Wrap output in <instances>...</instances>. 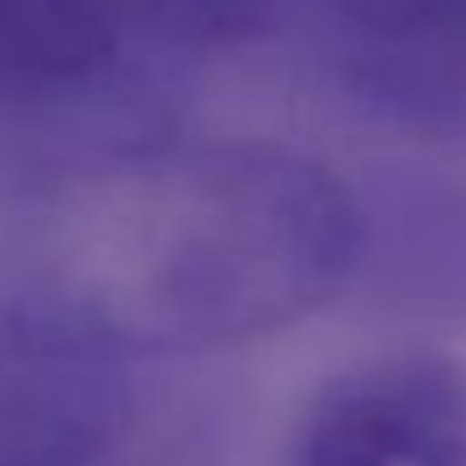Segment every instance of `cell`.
Returning <instances> with one entry per match:
<instances>
[{
    "instance_id": "cell-1",
    "label": "cell",
    "mask_w": 466,
    "mask_h": 466,
    "mask_svg": "<svg viewBox=\"0 0 466 466\" xmlns=\"http://www.w3.org/2000/svg\"><path fill=\"white\" fill-rule=\"evenodd\" d=\"M81 236L66 306L126 351H221L351 291L361 191L276 141L131 146Z\"/></svg>"
},
{
    "instance_id": "cell-2",
    "label": "cell",
    "mask_w": 466,
    "mask_h": 466,
    "mask_svg": "<svg viewBox=\"0 0 466 466\" xmlns=\"http://www.w3.org/2000/svg\"><path fill=\"white\" fill-rule=\"evenodd\" d=\"M126 356L61 296H0V466H101L131 426Z\"/></svg>"
},
{
    "instance_id": "cell-3",
    "label": "cell",
    "mask_w": 466,
    "mask_h": 466,
    "mask_svg": "<svg viewBox=\"0 0 466 466\" xmlns=\"http://www.w3.org/2000/svg\"><path fill=\"white\" fill-rule=\"evenodd\" d=\"M286 466H466V361L386 351L331 371L296 416Z\"/></svg>"
},
{
    "instance_id": "cell-4",
    "label": "cell",
    "mask_w": 466,
    "mask_h": 466,
    "mask_svg": "<svg viewBox=\"0 0 466 466\" xmlns=\"http://www.w3.org/2000/svg\"><path fill=\"white\" fill-rule=\"evenodd\" d=\"M141 61L126 0H0V121H91Z\"/></svg>"
},
{
    "instance_id": "cell-5",
    "label": "cell",
    "mask_w": 466,
    "mask_h": 466,
    "mask_svg": "<svg viewBox=\"0 0 466 466\" xmlns=\"http://www.w3.org/2000/svg\"><path fill=\"white\" fill-rule=\"evenodd\" d=\"M366 306L406 321L466 326V176L411 171L361 196Z\"/></svg>"
},
{
    "instance_id": "cell-6",
    "label": "cell",
    "mask_w": 466,
    "mask_h": 466,
    "mask_svg": "<svg viewBox=\"0 0 466 466\" xmlns=\"http://www.w3.org/2000/svg\"><path fill=\"white\" fill-rule=\"evenodd\" d=\"M346 91L426 141H466V5L411 31L331 41Z\"/></svg>"
},
{
    "instance_id": "cell-7",
    "label": "cell",
    "mask_w": 466,
    "mask_h": 466,
    "mask_svg": "<svg viewBox=\"0 0 466 466\" xmlns=\"http://www.w3.org/2000/svg\"><path fill=\"white\" fill-rule=\"evenodd\" d=\"M466 0H321L326 21H331V41H356V35H391L426 25L436 15L461 11Z\"/></svg>"
}]
</instances>
